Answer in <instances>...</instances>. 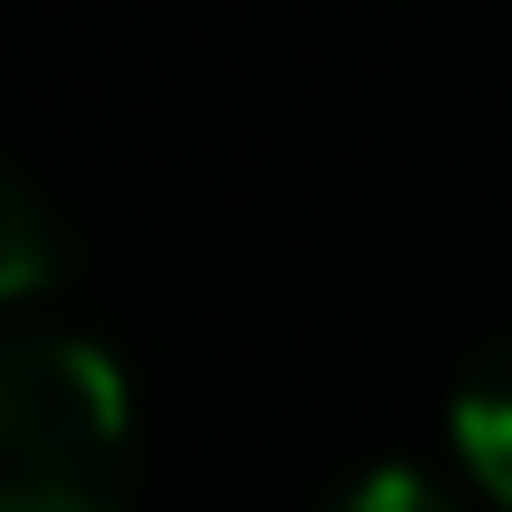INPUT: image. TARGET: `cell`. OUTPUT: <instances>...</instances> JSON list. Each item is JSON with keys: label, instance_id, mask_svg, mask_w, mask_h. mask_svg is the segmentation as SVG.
<instances>
[{"label": "cell", "instance_id": "obj_4", "mask_svg": "<svg viewBox=\"0 0 512 512\" xmlns=\"http://www.w3.org/2000/svg\"><path fill=\"white\" fill-rule=\"evenodd\" d=\"M323 512H465V503L446 494L437 475H418V465H370V475L342 484Z\"/></svg>", "mask_w": 512, "mask_h": 512}, {"label": "cell", "instance_id": "obj_2", "mask_svg": "<svg viewBox=\"0 0 512 512\" xmlns=\"http://www.w3.org/2000/svg\"><path fill=\"white\" fill-rule=\"evenodd\" d=\"M446 437H456L465 475L512 512V342H494V351L456 380V399H446Z\"/></svg>", "mask_w": 512, "mask_h": 512}, {"label": "cell", "instance_id": "obj_3", "mask_svg": "<svg viewBox=\"0 0 512 512\" xmlns=\"http://www.w3.org/2000/svg\"><path fill=\"white\" fill-rule=\"evenodd\" d=\"M57 266H67V238H57L48 200H38V190L0 162V304H19V294L57 285Z\"/></svg>", "mask_w": 512, "mask_h": 512}, {"label": "cell", "instance_id": "obj_1", "mask_svg": "<svg viewBox=\"0 0 512 512\" xmlns=\"http://www.w3.org/2000/svg\"><path fill=\"white\" fill-rule=\"evenodd\" d=\"M0 512H133V389L86 332H0Z\"/></svg>", "mask_w": 512, "mask_h": 512}]
</instances>
